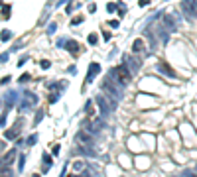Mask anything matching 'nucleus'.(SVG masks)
<instances>
[{
	"mask_svg": "<svg viewBox=\"0 0 197 177\" xmlns=\"http://www.w3.org/2000/svg\"><path fill=\"white\" fill-rule=\"evenodd\" d=\"M24 98H26V100H30L32 104H36V103H38V97H36L34 93H30V91H26V93H24Z\"/></svg>",
	"mask_w": 197,
	"mask_h": 177,
	"instance_id": "nucleus-19",
	"label": "nucleus"
},
{
	"mask_svg": "<svg viewBox=\"0 0 197 177\" xmlns=\"http://www.w3.org/2000/svg\"><path fill=\"white\" fill-rule=\"evenodd\" d=\"M10 37H12V33H10V32H8V30H4V32L0 33V39H2V42H8Z\"/></svg>",
	"mask_w": 197,
	"mask_h": 177,
	"instance_id": "nucleus-23",
	"label": "nucleus"
},
{
	"mask_svg": "<svg viewBox=\"0 0 197 177\" xmlns=\"http://www.w3.org/2000/svg\"><path fill=\"white\" fill-rule=\"evenodd\" d=\"M65 49H69V51H79V43L77 42H71V39H65Z\"/></svg>",
	"mask_w": 197,
	"mask_h": 177,
	"instance_id": "nucleus-18",
	"label": "nucleus"
},
{
	"mask_svg": "<svg viewBox=\"0 0 197 177\" xmlns=\"http://www.w3.org/2000/svg\"><path fill=\"white\" fill-rule=\"evenodd\" d=\"M99 73H101V65H99V63H91V65H89V73H87V83H91L93 77H97Z\"/></svg>",
	"mask_w": 197,
	"mask_h": 177,
	"instance_id": "nucleus-10",
	"label": "nucleus"
},
{
	"mask_svg": "<svg viewBox=\"0 0 197 177\" xmlns=\"http://www.w3.org/2000/svg\"><path fill=\"white\" fill-rule=\"evenodd\" d=\"M4 148H6V144H4L2 140H0V152H4Z\"/></svg>",
	"mask_w": 197,
	"mask_h": 177,
	"instance_id": "nucleus-40",
	"label": "nucleus"
},
{
	"mask_svg": "<svg viewBox=\"0 0 197 177\" xmlns=\"http://www.w3.org/2000/svg\"><path fill=\"white\" fill-rule=\"evenodd\" d=\"M30 81V75H22V77H20V83H28Z\"/></svg>",
	"mask_w": 197,
	"mask_h": 177,
	"instance_id": "nucleus-32",
	"label": "nucleus"
},
{
	"mask_svg": "<svg viewBox=\"0 0 197 177\" xmlns=\"http://www.w3.org/2000/svg\"><path fill=\"white\" fill-rule=\"evenodd\" d=\"M132 51H134V53H140V51H144V39H142V37L134 39V43H132Z\"/></svg>",
	"mask_w": 197,
	"mask_h": 177,
	"instance_id": "nucleus-14",
	"label": "nucleus"
},
{
	"mask_svg": "<svg viewBox=\"0 0 197 177\" xmlns=\"http://www.w3.org/2000/svg\"><path fill=\"white\" fill-rule=\"evenodd\" d=\"M0 83H2V85H8V83H10V77H4V79L0 81Z\"/></svg>",
	"mask_w": 197,
	"mask_h": 177,
	"instance_id": "nucleus-39",
	"label": "nucleus"
},
{
	"mask_svg": "<svg viewBox=\"0 0 197 177\" xmlns=\"http://www.w3.org/2000/svg\"><path fill=\"white\" fill-rule=\"evenodd\" d=\"M95 103H97V106H99V110H101V116L103 118H107L108 114H110V106H108V100H107V97L104 94H97L95 97Z\"/></svg>",
	"mask_w": 197,
	"mask_h": 177,
	"instance_id": "nucleus-5",
	"label": "nucleus"
},
{
	"mask_svg": "<svg viewBox=\"0 0 197 177\" xmlns=\"http://www.w3.org/2000/svg\"><path fill=\"white\" fill-rule=\"evenodd\" d=\"M24 165H26V155H20L18 158V171H24Z\"/></svg>",
	"mask_w": 197,
	"mask_h": 177,
	"instance_id": "nucleus-21",
	"label": "nucleus"
},
{
	"mask_svg": "<svg viewBox=\"0 0 197 177\" xmlns=\"http://www.w3.org/2000/svg\"><path fill=\"white\" fill-rule=\"evenodd\" d=\"M6 124V114H2V116H0V126H4Z\"/></svg>",
	"mask_w": 197,
	"mask_h": 177,
	"instance_id": "nucleus-37",
	"label": "nucleus"
},
{
	"mask_svg": "<svg viewBox=\"0 0 197 177\" xmlns=\"http://www.w3.org/2000/svg\"><path fill=\"white\" fill-rule=\"evenodd\" d=\"M16 155H18V152H16V148L14 149H8L4 155H2V159H0V167H8L10 163L16 159Z\"/></svg>",
	"mask_w": 197,
	"mask_h": 177,
	"instance_id": "nucleus-8",
	"label": "nucleus"
},
{
	"mask_svg": "<svg viewBox=\"0 0 197 177\" xmlns=\"http://www.w3.org/2000/svg\"><path fill=\"white\" fill-rule=\"evenodd\" d=\"M55 28H57L55 24H51V26H49V28H47V33H53V32H55Z\"/></svg>",
	"mask_w": 197,
	"mask_h": 177,
	"instance_id": "nucleus-34",
	"label": "nucleus"
},
{
	"mask_svg": "<svg viewBox=\"0 0 197 177\" xmlns=\"http://www.w3.org/2000/svg\"><path fill=\"white\" fill-rule=\"evenodd\" d=\"M51 154H53V155H57V154H59V146H57V144L53 146V152H51Z\"/></svg>",
	"mask_w": 197,
	"mask_h": 177,
	"instance_id": "nucleus-36",
	"label": "nucleus"
},
{
	"mask_svg": "<svg viewBox=\"0 0 197 177\" xmlns=\"http://www.w3.org/2000/svg\"><path fill=\"white\" fill-rule=\"evenodd\" d=\"M75 144L77 146H85V148H93L95 138H93V134H89V132L79 130V132H77V136H75Z\"/></svg>",
	"mask_w": 197,
	"mask_h": 177,
	"instance_id": "nucleus-2",
	"label": "nucleus"
},
{
	"mask_svg": "<svg viewBox=\"0 0 197 177\" xmlns=\"http://www.w3.org/2000/svg\"><path fill=\"white\" fill-rule=\"evenodd\" d=\"M81 130H85V132H89V134H97L95 132V128H93V122H91V118H85L83 122H81Z\"/></svg>",
	"mask_w": 197,
	"mask_h": 177,
	"instance_id": "nucleus-11",
	"label": "nucleus"
},
{
	"mask_svg": "<svg viewBox=\"0 0 197 177\" xmlns=\"http://www.w3.org/2000/svg\"><path fill=\"white\" fill-rule=\"evenodd\" d=\"M2 10H4V18H10V10H12V8H10V6H4Z\"/></svg>",
	"mask_w": 197,
	"mask_h": 177,
	"instance_id": "nucleus-31",
	"label": "nucleus"
},
{
	"mask_svg": "<svg viewBox=\"0 0 197 177\" xmlns=\"http://www.w3.org/2000/svg\"><path fill=\"white\" fill-rule=\"evenodd\" d=\"M85 112H87V114H93V103H87V106H85Z\"/></svg>",
	"mask_w": 197,
	"mask_h": 177,
	"instance_id": "nucleus-28",
	"label": "nucleus"
},
{
	"mask_svg": "<svg viewBox=\"0 0 197 177\" xmlns=\"http://www.w3.org/2000/svg\"><path fill=\"white\" fill-rule=\"evenodd\" d=\"M20 126H22V122H20L18 126H14V128H10V130L4 132L6 140H14V138H18V132H20Z\"/></svg>",
	"mask_w": 197,
	"mask_h": 177,
	"instance_id": "nucleus-12",
	"label": "nucleus"
},
{
	"mask_svg": "<svg viewBox=\"0 0 197 177\" xmlns=\"http://www.w3.org/2000/svg\"><path fill=\"white\" fill-rule=\"evenodd\" d=\"M183 177H197V175L191 171V169H185V171H183Z\"/></svg>",
	"mask_w": 197,
	"mask_h": 177,
	"instance_id": "nucleus-30",
	"label": "nucleus"
},
{
	"mask_svg": "<svg viewBox=\"0 0 197 177\" xmlns=\"http://www.w3.org/2000/svg\"><path fill=\"white\" fill-rule=\"evenodd\" d=\"M162 24H164V28L168 30V32H175V28H178V20H175L172 14L162 16Z\"/></svg>",
	"mask_w": 197,
	"mask_h": 177,
	"instance_id": "nucleus-7",
	"label": "nucleus"
},
{
	"mask_svg": "<svg viewBox=\"0 0 197 177\" xmlns=\"http://www.w3.org/2000/svg\"><path fill=\"white\" fill-rule=\"evenodd\" d=\"M4 61H8V53H2L0 55V63H4Z\"/></svg>",
	"mask_w": 197,
	"mask_h": 177,
	"instance_id": "nucleus-33",
	"label": "nucleus"
},
{
	"mask_svg": "<svg viewBox=\"0 0 197 177\" xmlns=\"http://www.w3.org/2000/svg\"><path fill=\"white\" fill-rule=\"evenodd\" d=\"M124 65L128 67V71H130V73H138V69L142 67V61L138 59V57L126 55V59H124Z\"/></svg>",
	"mask_w": 197,
	"mask_h": 177,
	"instance_id": "nucleus-6",
	"label": "nucleus"
},
{
	"mask_svg": "<svg viewBox=\"0 0 197 177\" xmlns=\"http://www.w3.org/2000/svg\"><path fill=\"white\" fill-rule=\"evenodd\" d=\"M0 2H2V0H0Z\"/></svg>",
	"mask_w": 197,
	"mask_h": 177,
	"instance_id": "nucleus-45",
	"label": "nucleus"
},
{
	"mask_svg": "<svg viewBox=\"0 0 197 177\" xmlns=\"http://www.w3.org/2000/svg\"><path fill=\"white\" fill-rule=\"evenodd\" d=\"M40 65H42V69H47V67H49V61H42Z\"/></svg>",
	"mask_w": 197,
	"mask_h": 177,
	"instance_id": "nucleus-35",
	"label": "nucleus"
},
{
	"mask_svg": "<svg viewBox=\"0 0 197 177\" xmlns=\"http://www.w3.org/2000/svg\"><path fill=\"white\" fill-rule=\"evenodd\" d=\"M110 28H118V20H113V22H110Z\"/></svg>",
	"mask_w": 197,
	"mask_h": 177,
	"instance_id": "nucleus-38",
	"label": "nucleus"
},
{
	"mask_svg": "<svg viewBox=\"0 0 197 177\" xmlns=\"http://www.w3.org/2000/svg\"><path fill=\"white\" fill-rule=\"evenodd\" d=\"M97 42H99V36H97V33H91V36H89V43H91V45H95Z\"/></svg>",
	"mask_w": 197,
	"mask_h": 177,
	"instance_id": "nucleus-25",
	"label": "nucleus"
},
{
	"mask_svg": "<svg viewBox=\"0 0 197 177\" xmlns=\"http://www.w3.org/2000/svg\"><path fill=\"white\" fill-rule=\"evenodd\" d=\"M42 118H43V110L40 108V110L36 112V120H34V124H40V122H42Z\"/></svg>",
	"mask_w": 197,
	"mask_h": 177,
	"instance_id": "nucleus-24",
	"label": "nucleus"
},
{
	"mask_svg": "<svg viewBox=\"0 0 197 177\" xmlns=\"http://www.w3.org/2000/svg\"><path fill=\"white\" fill-rule=\"evenodd\" d=\"M14 98H16V93L14 91H10L8 94H6V100H4V104H6V108H10V106H14Z\"/></svg>",
	"mask_w": 197,
	"mask_h": 177,
	"instance_id": "nucleus-17",
	"label": "nucleus"
},
{
	"mask_svg": "<svg viewBox=\"0 0 197 177\" xmlns=\"http://www.w3.org/2000/svg\"><path fill=\"white\" fill-rule=\"evenodd\" d=\"M169 177H178V175H169Z\"/></svg>",
	"mask_w": 197,
	"mask_h": 177,
	"instance_id": "nucleus-43",
	"label": "nucleus"
},
{
	"mask_svg": "<svg viewBox=\"0 0 197 177\" xmlns=\"http://www.w3.org/2000/svg\"><path fill=\"white\" fill-rule=\"evenodd\" d=\"M107 10H108V14H113L114 10H116V4H114V2H108V4H107Z\"/></svg>",
	"mask_w": 197,
	"mask_h": 177,
	"instance_id": "nucleus-26",
	"label": "nucleus"
},
{
	"mask_svg": "<svg viewBox=\"0 0 197 177\" xmlns=\"http://www.w3.org/2000/svg\"><path fill=\"white\" fill-rule=\"evenodd\" d=\"M158 71H162V73L166 75V77H175V73H174V69H169L166 63H158Z\"/></svg>",
	"mask_w": 197,
	"mask_h": 177,
	"instance_id": "nucleus-15",
	"label": "nucleus"
},
{
	"mask_svg": "<svg viewBox=\"0 0 197 177\" xmlns=\"http://www.w3.org/2000/svg\"><path fill=\"white\" fill-rule=\"evenodd\" d=\"M73 169H75V171H85V169H87V165H85L83 161H79V159H77V161L73 163Z\"/></svg>",
	"mask_w": 197,
	"mask_h": 177,
	"instance_id": "nucleus-20",
	"label": "nucleus"
},
{
	"mask_svg": "<svg viewBox=\"0 0 197 177\" xmlns=\"http://www.w3.org/2000/svg\"><path fill=\"white\" fill-rule=\"evenodd\" d=\"M124 87H126V85H122L120 81H118L114 71H110V75L103 81V93L107 94V97L116 98V100H120V98L124 97Z\"/></svg>",
	"mask_w": 197,
	"mask_h": 177,
	"instance_id": "nucleus-1",
	"label": "nucleus"
},
{
	"mask_svg": "<svg viewBox=\"0 0 197 177\" xmlns=\"http://www.w3.org/2000/svg\"><path fill=\"white\" fill-rule=\"evenodd\" d=\"M32 177H40V175H38V173H36V175H32Z\"/></svg>",
	"mask_w": 197,
	"mask_h": 177,
	"instance_id": "nucleus-42",
	"label": "nucleus"
},
{
	"mask_svg": "<svg viewBox=\"0 0 197 177\" xmlns=\"http://www.w3.org/2000/svg\"><path fill=\"white\" fill-rule=\"evenodd\" d=\"M0 104H4V103H2V100H0Z\"/></svg>",
	"mask_w": 197,
	"mask_h": 177,
	"instance_id": "nucleus-44",
	"label": "nucleus"
},
{
	"mask_svg": "<svg viewBox=\"0 0 197 177\" xmlns=\"http://www.w3.org/2000/svg\"><path fill=\"white\" fill-rule=\"evenodd\" d=\"M51 165H53V159L49 158L47 154H43V167H42V171H43V173H47L49 169H51Z\"/></svg>",
	"mask_w": 197,
	"mask_h": 177,
	"instance_id": "nucleus-16",
	"label": "nucleus"
},
{
	"mask_svg": "<svg viewBox=\"0 0 197 177\" xmlns=\"http://www.w3.org/2000/svg\"><path fill=\"white\" fill-rule=\"evenodd\" d=\"M181 10L187 20H193L197 16V0H183L181 2Z\"/></svg>",
	"mask_w": 197,
	"mask_h": 177,
	"instance_id": "nucleus-3",
	"label": "nucleus"
},
{
	"mask_svg": "<svg viewBox=\"0 0 197 177\" xmlns=\"http://www.w3.org/2000/svg\"><path fill=\"white\" fill-rule=\"evenodd\" d=\"M148 2H150V0H140L138 4H140V6H146V4H148Z\"/></svg>",
	"mask_w": 197,
	"mask_h": 177,
	"instance_id": "nucleus-41",
	"label": "nucleus"
},
{
	"mask_svg": "<svg viewBox=\"0 0 197 177\" xmlns=\"http://www.w3.org/2000/svg\"><path fill=\"white\" fill-rule=\"evenodd\" d=\"M0 175H2V177H12V175H14V173L10 171L8 167H0Z\"/></svg>",
	"mask_w": 197,
	"mask_h": 177,
	"instance_id": "nucleus-22",
	"label": "nucleus"
},
{
	"mask_svg": "<svg viewBox=\"0 0 197 177\" xmlns=\"http://www.w3.org/2000/svg\"><path fill=\"white\" fill-rule=\"evenodd\" d=\"M81 22H83V18H81V16H77V18L71 20V26H77V24H81Z\"/></svg>",
	"mask_w": 197,
	"mask_h": 177,
	"instance_id": "nucleus-29",
	"label": "nucleus"
},
{
	"mask_svg": "<svg viewBox=\"0 0 197 177\" xmlns=\"http://www.w3.org/2000/svg\"><path fill=\"white\" fill-rule=\"evenodd\" d=\"M91 122H93V128H95V132L103 130V126H104V118H103V116H95V118H91Z\"/></svg>",
	"mask_w": 197,
	"mask_h": 177,
	"instance_id": "nucleus-13",
	"label": "nucleus"
},
{
	"mask_svg": "<svg viewBox=\"0 0 197 177\" xmlns=\"http://www.w3.org/2000/svg\"><path fill=\"white\" fill-rule=\"evenodd\" d=\"M113 71H114V75L118 77V81H120L122 85H128V83H130V79H132V73L128 71V67L124 65V63H122V65H118V67H114Z\"/></svg>",
	"mask_w": 197,
	"mask_h": 177,
	"instance_id": "nucleus-4",
	"label": "nucleus"
},
{
	"mask_svg": "<svg viewBox=\"0 0 197 177\" xmlns=\"http://www.w3.org/2000/svg\"><path fill=\"white\" fill-rule=\"evenodd\" d=\"M169 33H172V32H168V30L164 28V24H158V26H156V36L162 39V43H168Z\"/></svg>",
	"mask_w": 197,
	"mask_h": 177,
	"instance_id": "nucleus-9",
	"label": "nucleus"
},
{
	"mask_svg": "<svg viewBox=\"0 0 197 177\" xmlns=\"http://www.w3.org/2000/svg\"><path fill=\"white\" fill-rule=\"evenodd\" d=\"M36 142H38V136H36V134H32V136L28 138V144H30V146H34Z\"/></svg>",
	"mask_w": 197,
	"mask_h": 177,
	"instance_id": "nucleus-27",
	"label": "nucleus"
}]
</instances>
